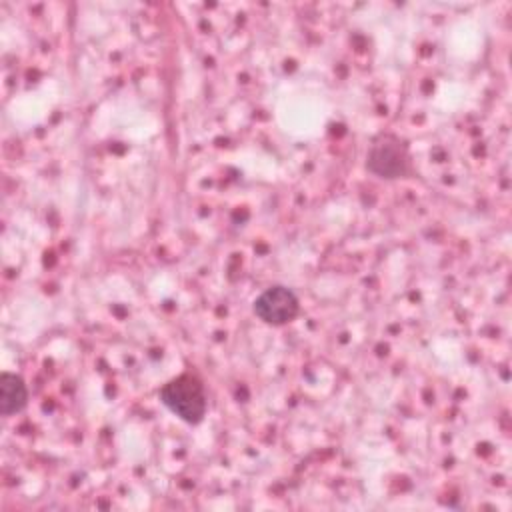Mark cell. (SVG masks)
I'll use <instances>...</instances> for the list:
<instances>
[{"mask_svg":"<svg viewBox=\"0 0 512 512\" xmlns=\"http://www.w3.org/2000/svg\"><path fill=\"white\" fill-rule=\"evenodd\" d=\"M160 402L182 422L200 424L206 416L208 398L204 392V384L192 374H180L170 378L158 390Z\"/></svg>","mask_w":512,"mask_h":512,"instance_id":"obj_1","label":"cell"},{"mask_svg":"<svg viewBox=\"0 0 512 512\" xmlns=\"http://www.w3.org/2000/svg\"><path fill=\"white\" fill-rule=\"evenodd\" d=\"M366 168L384 180L404 178L410 172L408 146L394 134H380L368 150Z\"/></svg>","mask_w":512,"mask_h":512,"instance_id":"obj_2","label":"cell"},{"mask_svg":"<svg viewBox=\"0 0 512 512\" xmlns=\"http://www.w3.org/2000/svg\"><path fill=\"white\" fill-rule=\"evenodd\" d=\"M252 310L264 324L284 326L298 316L300 302L288 286L274 284L256 296Z\"/></svg>","mask_w":512,"mask_h":512,"instance_id":"obj_3","label":"cell"},{"mask_svg":"<svg viewBox=\"0 0 512 512\" xmlns=\"http://www.w3.org/2000/svg\"><path fill=\"white\" fill-rule=\"evenodd\" d=\"M28 404V388L22 376L14 372L0 374V414L12 416L26 408Z\"/></svg>","mask_w":512,"mask_h":512,"instance_id":"obj_4","label":"cell"}]
</instances>
